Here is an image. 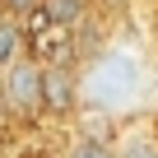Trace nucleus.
I'll list each match as a JSON object with an SVG mask.
<instances>
[{"mask_svg":"<svg viewBox=\"0 0 158 158\" xmlns=\"http://www.w3.org/2000/svg\"><path fill=\"white\" fill-rule=\"evenodd\" d=\"M42 98V65L14 56L5 70H0V107L14 112V116H33Z\"/></svg>","mask_w":158,"mask_h":158,"instance_id":"1","label":"nucleus"},{"mask_svg":"<svg viewBox=\"0 0 158 158\" xmlns=\"http://www.w3.org/2000/svg\"><path fill=\"white\" fill-rule=\"evenodd\" d=\"M74 107H79L74 70H65V65H42V98H37V112H47V116H74Z\"/></svg>","mask_w":158,"mask_h":158,"instance_id":"2","label":"nucleus"},{"mask_svg":"<svg viewBox=\"0 0 158 158\" xmlns=\"http://www.w3.org/2000/svg\"><path fill=\"white\" fill-rule=\"evenodd\" d=\"M19 51H23V23H19L14 14L0 10V70H5Z\"/></svg>","mask_w":158,"mask_h":158,"instance_id":"3","label":"nucleus"},{"mask_svg":"<svg viewBox=\"0 0 158 158\" xmlns=\"http://www.w3.org/2000/svg\"><path fill=\"white\" fill-rule=\"evenodd\" d=\"M37 5H42V0H0V10H5V14H14V19H28Z\"/></svg>","mask_w":158,"mask_h":158,"instance_id":"8","label":"nucleus"},{"mask_svg":"<svg viewBox=\"0 0 158 158\" xmlns=\"http://www.w3.org/2000/svg\"><path fill=\"white\" fill-rule=\"evenodd\" d=\"M116 158H158V149H153L149 139H130V144H126Z\"/></svg>","mask_w":158,"mask_h":158,"instance_id":"7","label":"nucleus"},{"mask_svg":"<svg viewBox=\"0 0 158 158\" xmlns=\"http://www.w3.org/2000/svg\"><path fill=\"white\" fill-rule=\"evenodd\" d=\"M84 135H89V139H112L107 116H84Z\"/></svg>","mask_w":158,"mask_h":158,"instance_id":"6","label":"nucleus"},{"mask_svg":"<svg viewBox=\"0 0 158 158\" xmlns=\"http://www.w3.org/2000/svg\"><path fill=\"white\" fill-rule=\"evenodd\" d=\"M65 158H116V149H112V139H89V135H79V139L65 149Z\"/></svg>","mask_w":158,"mask_h":158,"instance_id":"5","label":"nucleus"},{"mask_svg":"<svg viewBox=\"0 0 158 158\" xmlns=\"http://www.w3.org/2000/svg\"><path fill=\"white\" fill-rule=\"evenodd\" d=\"M37 10H42V19L70 28V23H79V14H84V0H42Z\"/></svg>","mask_w":158,"mask_h":158,"instance_id":"4","label":"nucleus"}]
</instances>
